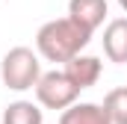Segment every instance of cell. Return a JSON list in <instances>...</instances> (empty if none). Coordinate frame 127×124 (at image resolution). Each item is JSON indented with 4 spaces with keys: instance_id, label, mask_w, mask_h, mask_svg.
Wrapping results in <instances>:
<instances>
[{
    "instance_id": "6",
    "label": "cell",
    "mask_w": 127,
    "mask_h": 124,
    "mask_svg": "<svg viewBox=\"0 0 127 124\" xmlns=\"http://www.w3.org/2000/svg\"><path fill=\"white\" fill-rule=\"evenodd\" d=\"M103 53L109 62H127V18H115L103 30Z\"/></svg>"
},
{
    "instance_id": "3",
    "label": "cell",
    "mask_w": 127,
    "mask_h": 124,
    "mask_svg": "<svg viewBox=\"0 0 127 124\" xmlns=\"http://www.w3.org/2000/svg\"><path fill=\"white\" fill-rule=\"evenodd\" d=\"M35 97L44 109H59L65 112L68 106L77 103L80 97V89L65 77V71H44L41 80L35 83Z\"/></svg>"
},
{
    "instance_id": "10",
    "label": "cell",
    "mask_w": 127,
    "mask_h": 124,
    "mask_svg": "<svg viewBox=\"0 0 127 124\" xmlns=\"http://www.w3.org/2000/svg\"><path fill=\"white\" fill-rule=\"evenodd\" d=\"M118 6H121V9H124V12H127V0H118Z\"/></svg>"
},
{
    "instance_id": "1",
    "label": "cell",
    "mask_w": 127,
    "mask_h": 124,
    "mask_svg": "<svg viewBox=\"0 0 127 124\" xmlns=\"http://www.w3.org/2000/svg\"><path fill=\"white\" fill-rule=\"evenodd\" d=\"M89 41H92V32L77 27L68 15L41 24L35 32V50L47 62H62V65H68L74 56H80Z\"/></svg>"
},
{
    "instance_id": "4",
    "label": "cell",
    "mask_w": 127,
    "mask_h": 124,
    "mask_svg": "<svg viewBox=\"0 0 127 124\" xmlns=\"http://www.w3.org/2000/svg\"><path fill=\"white\" fill-rule=\"evenodd\" d=\"M68 18L86 32H95L106 18V0H68Z\"/></svg>"
},
{
    "instance_id": "5",
    "label": "cell",
    "mask_w": 127,
    "mask_h": 124,
    "mask_svg": "<svg viewBox=\"0 0 127 124\" xmlns=\"http://www.w3.org/2000/svg\"><path fill=\"white\" fill-rule=\"evenodd\" d=\"M62 71H65V77H68V80L83 92V89H92L97 80H100L103 62L97 59V56H83V53H80V56H74V59L68 62Z\"/></svg>"
},
{
    "instance_id": "9",
    "label": "cell",
    "mask_w": 127,
    "mask_h": 124,
    "mask_svg": "<svg viewBox=\"0 0 127 124\" xmlns=\"http://www.w3.org/2000/svg\"><path fill=\"white\" fill-rule=\"evenodd\" d=\"M100 106H103V112L109 115L112 124H127V86H118V89L106 92Z\"/></svg>"
},
{
    "instance_id": "8",
    "label": "cell",
    "mask_w": 127,
    "mask_h": 124,
    "mask_svg": "<svg viewBox=\"0 0 127 124\" xmlns=\"http://www.w3.org/2000/svg\"><path fill=\"white\" fill-rule=\"evenodd\" d=\"M3 124H44V112L32 100H15L3 109Z\"/></svg>"
},
{
    "instance_id": "7",
    "label": "cell",
    "mask_w": 127,
    "mask_h": 124,
    "mask_svg": "<svg viewBox=\"0 0 127 124\" xmlns=\"http://www.w3.org/2000/svg\"><path fill=\"white\" fill-rule=\"evenodd\" d=\"M59 124H112V121L100 103H74L59 115Z\"/></svg>"
},
{
    "instance_id": "2",
    "label": "cell",
    "mask_w": 127,
    "mask_h": 124,
    "mask_svg": "<svg viewBox=\"0 0 127 124\" xmlns=\"http://www.w3.org/2000/svg\"><path fill=\"white\" fill-rule=\"evenodd\" d=\"M0 80L6 89L12 92H27V89H35V83L41 80V62L32 53L30 47H12L3 62H0Z\"/></svg>"
}]
</instances>
